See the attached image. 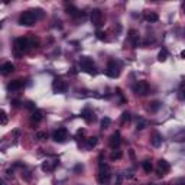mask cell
<instances>
[{
    "instance_id": "obj_1",
    "label": "cell",
    "mask_w": 185,
    "mask_h": 185,
    "mask_svg": "<svg viewBox=\"0 0 185 185\" xmlns=\"http://www.w3.org/2000/svg\"><path fill=\"white\" fill-rule=\"evenodd\" d=\"M111 178V172H110V166L107 163L100 162L98 166V175H97V181L100 185H106Z\"/></svg>"
},
{
    "instance_id": "obj_2",
    "label": "cell",
    "mask_w": 185,
    "mask_h": 185,
    "mask_svg": "<svg viewBox=\"0 0 185 185\" xmlns=\"http://www.w3.org/2000/svg\"><path fill=\"white\" fill-rule=\"evenodd\" d=\"M31 49V42L29 38H17L15 39V55L16 56H22L23 52H26Z\"/></svg>"
},
{
    "instance_id": "obj_3",
    "label": "cell",
    "mask_w": 185,
    "mask_h": 185,
    "mask_svg": "<svg viewBox=\"0 0 185 185\" xmlns=\"http://www.w3.org/2000/svg\"><path fill=\"white\" fill-rule=\"evenodd\" d=\"M38 20L36 15L33 13V10H27V12H23L20 17H19V25L22 26H33L35 23Z\"/></svg>"
},
{
    "instance_id": "obj_4",
    "label": "cell",
    "mask_w": 185,
    "mask_h": 185,
    "mask_svg": "<svg viewBox=\"0 0 185 185\" xmlns=\"http://www.w3.org/2000/svg\"><path fill=\"white\" fill-rule=\"evenodd\" d=\"M80 67H81L82 71H85V72L90 74V75H96V74H97L96 67H94V62H92V60L88 58V56H81V58H80Z\"/></svg>"
},
{
    "instance_id": "obj_5",
    "label": "cell",
    "mask_w": 185,
    "mask_h": 185,
    "mask_svg": "<svg viewBox=\"0 0 185 185\" xmlns=\"http://www.w3.org/2000/svg\"><path fill=\"white\" fill-rule=\"evenodd\" d=\"M106 74L110 77V78H117L120 75V67L116 61H109L107 64V70H106Z\"/></svg>"
},
{
    "instance_id": "obj_6",
    "label": "cell",
    "mask_w": 185,
    "mask_h": 185,
    "mask_svg": "<svg viewBox=\"0 0 185 185\" xmlns=\"http://www.w3.org/2000/svg\"><path fill=\"white\" fill-rule=\"evenodd\" d=\"M133 92H136L137 96H145L149 91V85L146 81H137L136 84H133Z\"/></svg>"
},
{
    "instance_id": "obj_7",
    "label": "cell",
    "mask_w": 185,
    "mask_h": 185,
    "mask_svg": "<svg viewBox=\"0 0 185 185\" xmlns=\"http://www.w3.org/2000/svg\"><path fill=\"white\" fill-rule=\"evenodd\" d=\"M67 137H68V132H67V129H65V127H60L58 130L54 132L52 139H54L56 143H62V142L67 140Z\"/></svg>"
},
{
    "instance_id": "obj_8",
    "label": "cell",
    "mask_w": 185,
    "mask_h": 185,
    "mask_svg": "<svg viewBox=\"0 0 185 185\" xmlns=\"http://www.w3.org/2000/svg\"><path fill=\"white\" fill-rule=\"evenodd\" d=\"M52 88L55 92H65L67 91V82L61 78H55L52 82Z\"/></svg>"
},
{
    "instance_id": "obj_9",
    "label": "cell",
    "mask_w": 185,
    "mask_h": 185,
    "mask_svg": "<svg viewBox=\"0 0 185 185\" xmlns=\"http://www.w3.org/2000/svg\"><path fill=\"white\" fill-rule=\"evenodd\" d=\"M101 19H103V13L98 10V9H92L91 12V23L94 26H100L101 25Z\"/></svg>"
},
{
    "instance_id": "obj_10",
    "label": "cell",
    "mask_w": 185,
    "mask_h": 185,
    "mask_svg": "<svg viewBox=\"0 0 185 185\" xmlns=\"http://www.w3.org/2000/svg\"><path fill=\"white\" fill-rule=\"evenodd\" d=\"M120 143H122V136H120L119 132H114L111 136H110V140H109V145L110 147H113V149H116V147L120 146Z\"/></svg>"
},
{
    "instance_id": "obj_11",
    "label": "cell",
    "mask_w": 185,
    "mask_h": 185,
    "mask_svg": "<svg viewBox=\"0 0 185 185\" xmlns=\"http://www.w3.org/2000/svg\"><path fill=\"white\" fill-rule=\"evenodd\" d=\"M22 87H23L22 80H15V81H12L7 84V90H9V91H17V90H20Z\"/></svg>"
},
{
    "instance_id": "obj_12",
    "label": "cell",
    "mask_w": 185,
    "mask_h": 185,
    "mask_svg": "<svg viewBox=\"0 0 185 185\" xmlns=\"http://www.w3.org/2000/svg\"><path fill=\"white\" fill-rule=\"evenodd\" d=\"M81 116H82V119L85 120L87 123H91V122L96 120V116H94V113H92L90 109H84V110H82Z\"/></svg>"
},
{
    "instance_id": "obj_13",
    "label": "cell",
    "mask_w": 185,
    "mask_h": 185,
    "mask_svg": "<svg viewBox=\"0 0 185 185\" xmlns=\"http://www.w3.org/2000/svg\"><path fill=\"white\" fill-rule=\"evenodd\" d=\"M67 13L72 17H84V13L80 12L77 7H74V6H68V7H67Z\"/></svg>"
},
{
    "instance_id": "obj_14",
    "label": "cell",
    "mask_w": 185,
    "mask_h": 185,
    "mask_svg": "<svg viewBox=\"0 0 185 185\" xmlns=\"http://www.w3.org/2000/svg\"><path fill=\"white\" fill-rule=\"evenodd\" d=\"M13 71H15V65H13L12 62H5V64L2 65V68H0V72H2L3 75H7V74H10Z\"/></svg>"
},
{
    "instance_id": "obj_15",
    "label": "cell",
    "mask_w": 185,
    "mask_h": 185,
    "mask_svg": "<svg viewBox=\"0 0 185 185\" xmlns=\"http://www.w3.org/2000/svg\"><path fill=\"white\" fill-rule=\"evenodd\" d=\"M151 142H152V145L155 147H159L162 145V136L159 135L158 132H153L152 136H151Z\"/></svg>"
},
{
    "instance_id": "obj_16",
    "label": "cell",
    "mask_w": 185,
    "mask_h": 185,
    "mask_svg": "<svg viewBox=\"0 0 185 185\" xmlns=\"http://www.w3.org/2000/svg\"><path fill=\"white\" fill-rule=\"evenodd\" d=\"M158 166H159V169L162 171V174H166V172H169L171 171V165H169L165 159H161L158 162Z\"/></svg>"
},
{
    "instance_id": "obj_17",
    "label": "cell",
    "mask_w": 185,
    "mask_h": 185,
    "mask_svg": "<svg viewBox=\"0 0 185 185\" xmlns=\"http://www.w3.org/2000/svg\"><path fill=\"white\" fill-rule=\"evenodd\" d=\"M145 19H146L147 22H158L159 16L155 13V12H147L146 15H145Z\"/></svg>"
},
{
    "instance_id": "obj_18",
    "label": "cell",
    "mask_w": 185,
    "mask_h": 185,
    "mask_svg": "<svg viewBox=\"0 0 185 185\" xmlns=\"http://www.w3.org/2000/svg\"><path fill=\"white\" fill-rule=\"evenodd\" d=\"M129 39H132V42H133V46H135V48L139 46V36L136 35L135 31H130V32H129Z\"/></svg>"
},
{
    "instance_id": "obj_19",
    "label": "cell",
    "mask_w": 185,
    "mask_h": 185,
    "mask_svg": "<svg viewBox=\"0 0 185 185\" xmlns=\"http://www.w3.org/2000/svg\"><path fill=\"white\" fill-rule=\"evenodd\" d=\"M31 120H32V122H35V123L41 122V120H42V111H39V110H35V111H32Z\"/></svg>"
},
{
    "instance_id": "obj_20",
    "label": "cell",
    "mask_w": 185,
    "mask_h": 185,
    "mask_svg": "<svg viewBox=\"0 0 185 185\" xmlns=\"http://www.w3.org/2000/svg\"><path fill=\"white\" fill-rule=\"evenodd\" d=\"M142 166H143V171L146 172V174H151L152 172V163H151V161H143V163H142Z\"/></svg>"
},
{
    "instance_id": "obj_21",
    "label": "cell",
    "mask_w": 185,
    "mask_h": 185,
    "mask_svg": "<svg viewBox=\"0 0 185 185\" xmlns=\"http://www.w3.org/2000/svg\"><path fill=\"white\" fill-rule=\"evenodd\" d=\"M96 145H97V137H96V136L88 137V139H87V147H88V149H92Z\"/></svg>"
},
{
    "instance_id": "obj_22",
    "label": "cell",
    "mask_w": 185,
    "mask_h": 185,
    "mask_svg": "<svg viewBox=\"0 0 185 185\" xmlns=\"http://www.w3.org/2000/svg\"><path fill=\"white\" fill-rule=\"evenodd\" d=\"M122 156H123L122 151H113L111 155H110V159H111V161H116V159H122Z\"/></svg>"
},
{
    "instance_id": "obj_23",
    "label": "cell",
    "mask_w": 185,
    "mask_h": 185,
    "mask_svg": "<svg viewBox=\"0 0 185 185\" xmlns=\"http://www.w3.org/2000/svg\"><path fill=\"white\" fill-rule=\"evenodd\" d=\"M166 58H168V52H166V49H162L158 55V60L161 61V62H163V61H166Z\"/></svg>"
},
{
    "instance_id": "obj_24",
    "label": "cell",
    "mask_w": 185,
    "mask_h": 185,
    "mask_svg": "<svg viewBox=\"0 0 185 185\" xmlns=\"http://www.w3.org/2000/svg\"><path fill=\"white\" fill-rule=\"evenodd\" d=\"M132 116L129 111H123V114H122V123H127V122H130Z\"/></svg>"
},
{
    "instance_id": "obj_25",
    "label": "cell",
    "mask_w": 185,
    "mask_h": 185,
    "mask_svg": "<svg viewBox=\"0 0 185 185\" xmlns=\"http://www.w3.org/2000/svg\"><path fill=\"white\" fill-rule=\"evenodd\" d=\"M159 107H161V103H159V101H153V103H151V106H149V110H151V111H158Z\"/></svg>"
},
{
    "instance_id": "obj_26",
    "label": "cell",
    "mask_w": 185,
    "mask_h": 185,
    "mask_svg": "<svg viewBox=\"0 0 185 185\" xmlns=\"http://www.w3.org/2000/svg\"><path fill=\"white\" fill-rule=\"evenodd\" d=\"M54 166H55V165H52L51 162H44V163H42V169H44V171H46V172L52 171V169H54Z\"/></svg>"
},
{
    "instance_id": "obj_27",
    "label": "cell",
    "mask_w": 185,
    "mask_h": 185,
    "mask_svg": "<svg viewBox=\"0 0 185 185\" xmlns=\"http://www.w3.org/2000/svg\"><path fill=\"white\" fill-rule=\"evenodd\" d=\"M110 123H111V120H110L109 117H104V119L101 120V129H109Z\"/></svg>"
},
{
    "instance_id": "obj_28",
    "label": "cell",
    "mask_w": 185,
    "mask_h": 185,
    "mask_svg": "<svg viewBox=\"0 0 185 185\" xmlns=\"http://www.w3.org/2000/svg\"><path fill=\"white\" fill-rule=\"evenodd\" d=\"M26 109L35 111V110H36V104L33 103V101H26Z\"/></svg>"
},
{
    "instance_id": "obj_29",
    "label": "cell",
    "mask_w": 185,
    "mask_h": 185,
    "mask_svg": "<svg viewBox=\"0 0 185 185\" xmlns=\"http://www.w3.org/2000/svg\"><path fill=\"white\" fill-rule=\"evenodd\" d=\"M0 114H2V125L6 126V125H7V114H6L5 111H2Z\"/></svg>"
},
{
    "instance_id": "obj_30",
    "label": "cell",
    "mask_w": 185,
    "mask_h": 185,
    "mask_svg": "<svg viewBox=\"0 0 185 185\" xmlns=\"http://www.w3.org/2000/svg\"><path fill=\"white\" fill-rule=\"evenodd\" d=\"M145 126H146V123H145V120H139L137 122V130H142V129H145Z\"/></svg>"
},
{
    "instance_id": "obj_31",
    "label": "cell",
    "mask_w": 185,
    "mask_h": 185,
    "mask_svg": "<svg viewBox=\"0 0 185 185\" xmlns=\"http://www.w3.org/2000/svg\"><path fill=\"white\" fill-rule=\"evenodd\" d=\"M33 13L36 15V17H38V19H41V17L44 16V12H42V9H35V10H33Z\"/></svg>"
},
{
    "instance_id": "obj_32",
    "label": "cell",
    "mask_w": 185,
    "mask_h": 185,
    "mask_svg": "<svg viewBox=\"0 0 185 185\" xmlns=\"http://www.w3.org/2000/svg\"><path fill=\"white\" fill-rule=\"evenodd\" d=\"M36 137H38V139H41V140H44V139H46V133H45V132H38Z\"/></svg>"
},
{
    "instance_id": "obj_33",
    "label": "cell",
    "mask_w": 185,
    "mask_h": 185,
    "mask_svg": "<svg viewBox=\"0 0 185 185\" xmlns=\"http://www.w3.org/2000/svg\"><path fill=\"white\" fill-rule=\"evenodd\" d=\"M97 38L98 39H106V33L103 31H97Z\"/></svg>"
},
{
    "instance_id": "obj_34",
    "label": "cell",
    "mask_w": 185,
    "mask_h": 185,
    "mask_svg": "<svg viewBox=\"0 0 185 185\" xmlns=\"http://www.w3.org/2000/svg\"><path fill=\"white\" fill-rule=\"evenodd\" d=\"M22 176L26 181H31V172H25V174H22Z\"/></svg>"
},
{
    "instance_id": "obj_35",
    "label": "cell",
    "mask_w": 185,
    "mask_h": 185,
    "mask_svg": "<svg viewBox=\"0 0 185 185\" xmlns=\"http://www.w3.org/2000/svg\"><path fill=\"white\" fill-rule=\"evenodd\" d=\"M176 185H185V180H184V178L178 180V181H176Z\"/></svg>"
},
{
    "instance_id": "obj_36",
    "label": "cell",
    "mask_w": 185,
    "mask_h": 185,
    "mask_svg": "<svg viewBox=\"0 0 185 185\" xmlns=\"http://www.w3.org/2000/svg\"><path fill=\"white\" fill-rule=\"evenodd\" d=\"M7 176H9V178H13V171H12V169L7 171Z\"/></svg>"
},
{
    "instance_id": "obj_37",
    "label": "cell",
    "mask_w": 185,
    "mask_h": 185,
    "mask_svg": "<svg viewBox=\"0 0 185 185\" xmlns=\"http://www.w3.org/2000/svg\"><path fill=\"white\" fill-rule=\"evenodd\" d=\"M12 104H13L15 107H19V101H17V100H13V101H12Z\"/></svg>"
},
{
    "instance_id": "obj_38",
    "label": "cell",
    "mask_w": 185,
    "mask_h": 185,
    "mask_svg": "<svg viewBox=\"0 0 185 185\" xmlns=\"http://www.w3.org/2000/svg\"><path fill=\"white\" fill-rule=\"evenodd\" d=\"M75 171H82V165H78V166H75Z\"/></svg>"
},
{
    "instance_id": "obj_39",
    "label": "cell",
    "mask_w": 185,
    "mask_h": 185,
    "mask_svg": "<svg viewBox=\"0 0 185 185\" xmlns=\"http://www.w3.org/2000/svg\"><path fill=\"white\" fill-rule=\"evenodd\" d=\"M181 58H184V60H185V51H182V52H181Z\"/></svg>"
},
{
    "instance_id": "obj_40",
    "label": "cell",
    "mask_w": 185,
    "mask_h": 185,
    "mask_svg": "<svg viewBox=\"0 0 185 185\" xmlns=\"http://www.w3.org/2000/svg\"><path fill=\"white\" fill-rule=\"evenodd\" d=\"M2 185H6V182H5V181H2Z\"/></svg>"
},
{
    "instance_id": "obj_41",
    "label": "cell",
    "mask_w": 185,
    "mask_h": 185,
    "mask_svg": "<svg viewBox=\"0 0 185 185\" xmlns=\"http://www.w3.org/2000/svg\"><path fill=\"white\" fill-rule=\"evenodd\" d=\"M184 13H185V3H184Z\"/></svg>"
},
{
    "instance_id": "obj_42",
    "label": "cell",
    "mask_w": 185,
    "mask_h": 185,
    "mask_svg": "<svg viewBox=\"0 0 185 185\" xmlns=\"http://www.w3.org/2000/svg\"><path fill=\"white\" fill-rule=\"evenodd\" d=\"M184 97H185V91H184Z\"/></svg>"
}]
</instances>
